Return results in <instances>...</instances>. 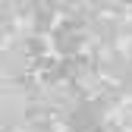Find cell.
<instances>
[{
  "label": "cell",
  "mask_w": 132,
  "mask_h": 132,
  "mask_svg": "<svg viewBox=\"0 0 132 132\" xmlns=\"http://www.w3.org/2000/svg\"><path fill=\"white\" fill-rule=\"evenodd\" d=\"M51 41H54V51L63 54V60H69V57L79 54V47H82V31H79L72 22H63V25L54 28Z\"/></svg>",
  "instance_id": "obj_1"
}]
</instances>
